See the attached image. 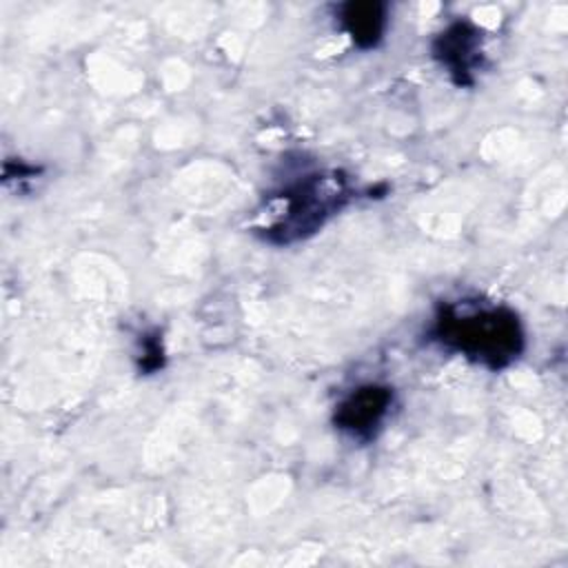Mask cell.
Wrapping results in <instances>:
<instances>
[{"mask_svg": "<svg viewBox=\"0 0 568 568\" xmlns=\"http://www.w3.org/2000/svg\"><path fill=\"white\" fill-rule=\"evenodd\" d=\"M433 58L457 87H473L484 67V36L473 22H450L433 40Z\"/></svg>", "mask_w": 568, "mask_h": 568, "instance_id": "obj_4", "label": "cell"}, {"mask_svg": "<svg viewBox=\"0 0 568 568\" xmlns=\"http://www.w3.org/2000/svg\"><path fill=\"white\" fill-rule=\"evenodd\" d=\"M393 404L395 390L388 384H359L337 402L333 424L353 442H371L384 428Z\"/></svg>", "mask_w": 568, "mask_h": 568, "instance_id": "obj_3", "label": "cell"}, {"mask_svg": "<svg viewBox=\"0 0 568 568\" xmlns=\"http://www.w3.org/2000/svg\"><path fill=\"white\" fill-rule=\"evenodd\" d=\"M428 339L488 371L508 368L526 348L519 315L504 304L442 302L428 326Z\"/></svg>", "mask_w": 568, "mask_h": 568, "instance_id": "obj_1", "label": "cell"}, {"mask_svg": "<svg viewBox=\"0 0 568 568\" xmlns=\"http://www.w3.org/2000/svg\"><path fill=\"white\" fill-rule=\"evenodd\" d=\"M335 18L342 31L351 38V42L362 49H375L388 29V4L386 2H344L337 4Z\"/></svg>", "mask_w": 568, "mask_h": 568, "instance_id": "obj_5", "label": "cell"}, {"mask_svg": "<svg viewBox=\"0 0 568 568\" xmlns=\"http://www.w3.org/2000/svg\"><path fill=\"white\" fill-rule=\"evenodd\" d=\"M142 362H140V371L144 373H153L158 368H162V342L158 335H146L142 337Z\"/></svg>", "mask_w": 568, "mask_h": 568, "instance_id": "obj_6", "label": "cell"}, {"mask_svg": "<svg viewBox=\"0 0 568 568\" xmlns=\"http://www.w3.org/2000/svg\"><path fill=\"white\" fill-rule=\"evenodd\" d=\"M351 184L339 171H302L266 197V220L257 229L271 244H293L317 233L351 200Z\"/></svg>", "mask_w": 568, "mask_h": 568, "instance_id": "obj_2", "label": "cell"}]
</instances>
